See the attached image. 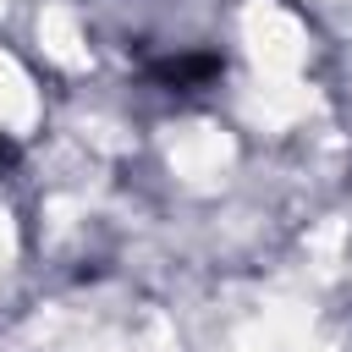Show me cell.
<instances>
[{"label":"cell","mask_w":352,"mask_h":352,"mask_svg":"<svg viewBox=\"0 0 352 352\" xmlns=\"http://www.w3.org/2000/svg\"><path fill=\"white\" fill-rule=\"evenodd\" d=\"M242 38H248V55L258 66V77H297L302 72V55H308V33L292 11L270 6V0H253L242 11Z\"/></svg>","instance_id":"cell-1"},{"label":"cell","mask_w":352,"mask_h":352,"mask_svg":"<svg viewBox=\"0 0 352 352\" xmlns=\"http://www.w3.org/2000/svg\"><path fill=\"white\" fill-rule=\"evenodd\" d=\"M170 165H176V176H187V182H214V176L231 165V143H226L214 126H187V132L170 138Z\"/></svg>","instance_id":"cell-2"},{"label":"cell","mask_w":352,"mask_h":352,"mask_svg":"<svg viewBox=\"0 0 352 352\" xmlns=\"http://www.w3.org/2000/svg\"><path fill=\"white\" fill-rule=\"evenodd\" d=\"M308 104H314V94L302 88V77H258V88L248 99V116L264 121V126H286V121L308 116Z\"/></svg>","instance_id":"cell-3"},{"label":"cell","mask_w":352,"mask_h":352,"mask_svg":"<svg viewBox=\"0 0 352 352\" xmlns=\"http://www.w3.org/2000/svg\"><path fill=\"white\" fill-rule=\"evenodd\" d=\"M38 38H44V50H50V60H60V66H82V60H88L82 28H77V16H72L66 6H44Z\"/></svg>","instance_id":"cell-4"},{"label":"cell","mask_w":352,"mask_h":352,"mask_svg":"<svg viewBox=\"0 0 352 352\" xmlns=\"http://www.w3.org/2000/svg\"><path fill=\"white\" fill-rule=\"evenodd\" d=\"M11 248H16V236H11V220L0 214V270H6V258H11Z\"/></svg>","instance_id":"cell-5"},{"label":"cell","mask_w":352,"mask_h":352,"mask_svg":"<svg viewBox=\"0 0 352 352\" xmlns=\"http://www.w3.org/2000/svg\"><path fill=\"white\" fill-rule=\"evenodd\" d=\"M0 6H6V0H0Z\"/></svg>","instance_id":"cell-6"}]
</instances>
